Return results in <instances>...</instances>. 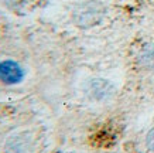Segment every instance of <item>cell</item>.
<instances>
[{
    "label": "cell",
    "mask_w": 154,
    "mask_h": 153,
    "mask_svg": "<svg viewBox=\"0 0 154 153\" xmlns=\"http://www.w3.org/2000/svg\"><path fill=\"white\" fill-rule=\"evenodd\" d=\"M106 14V7L98 0H88L81 3L72 13L74 23L81 28H89L96 26L103 20Z\"/></svg>",
    "instance_id": "obj_1"
},
{
    "label": "cell",
    "mask_w": 154,
    "mask_h": 153,
    "mask_svg": "<svg viewBox=\"0 0 154 153\" xmlns=\"http://www.w3.org/2000/svg\"><path fill=\"white\" fill-rule=\"evenodd\" d=\"M86 91H88L91 99L98 102H105L109 101L116 94V87L107 79L94 78L88 82Z\"/></svg>",
    "instance_id": "obj_2"
},
{
    "label": "cell",
    "mask_w": 154,
    "mask_h": 153,
    "mask_svg": "<svg viewBox=\"0 0 154 153\" xmlns=\"http://www.w3.org/2000/svg\"><path fill=\"white\" fill-rule=\"evenodd\" d=\"M24 77V71L17 64L16 61L6 60L0 62V81L7 84V85H14L19 84Z\"/></svg>",
    "instance_id": "obj_3"
},
{
    "label": "cell",
    "mask_w": 154,
    "mask_h": 153,
    "mask_svg": "<svg viewBox=\"0 0 154 153\" xmlns=\"http://www.w3.org/2000/svg\"><path fill=\"white\" fill-rule=\"evenodd\" d=\"M5 153H34L31 139L26 135L10 136L5 145Z\"/></svg>",
    "instance_id": "obj_4"
},
{
    "label": "cell",
    "mask_w": 154,
    "mask_h": 153,
    "mask_svg": "<svg viewBox=\"0 0 154 153\" xmlns=\"http://www.w3.org/2000/svg\"><path fill=\"white\" fill-rule=\"evenodd\" d=\"M139 64L149 71H154V44H147L139 54Z\"/></svg>",
    "instance_id": "obj_5"
},
{
    "label": "cell",
    "mask_w": 154,
    "mask_h": 153,
    "mask_svg": "<svg viewBox=\"0 0 154 153\" xmlns=\"http://www.w3.org/2000/svg\"><path fill=\"white\" fill-rule=\"evenodd\" d=\"M146 145H147V148H149L151 152H154V128L150 130L149 133H147V136H146Z\"/></svg>",
    "instance_id": "obj_6"
}]
</instances>
